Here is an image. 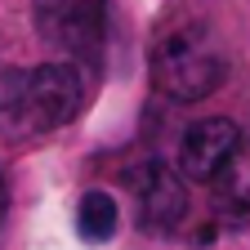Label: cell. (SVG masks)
<instances>
[{
  "label": "cell",
  "instance_id": "6",
  "mask_svg": "<svg viewBox=\"0 0 250 250\" xmlns=\"http://www.w3.org/2000/svg\"><path fill=\"white\" fill-rule=\"evenodd\" d=\"M210 197H214V210L228 219V224H246L250 219V134L237 139V147L224 156L210 179Z\"/></svg>",
  "mask_w": 250,
  "mask_h": 250
},
{
  "label": "cell",
  "instance_id": "3",
  "mask_svg": "<svg viewBox=\"0 0 250 250\" xmlns=\"http://www.w3.org/2000/svg\"><path fill=\"white\" fill-rule=\"evenodd\" d=\"M36 31L62 54L99 62L103 45V0H31Z\"/></svg>",
  "mask_w": 250,
  "mask_h": 250
},
{
  "label": "cell",
  "instance_id": "4",
  "mask_svg": "<svg viewBox=\"0 0 250 250\" xmlns=\"http://www.w3.org/2000/svg\"><path fill=\"white\" fill-rule=\"evenodd\" d=\"M134 197H139V224L152 232H174L188 214V188L183 170L166 161H147L143 174L134 179Z\"/></svg>",
  "mask_w": 250,
  "mask_h": 250
},
{
  "label": "cell",
  "instance_id": "7",
  "mask_svg": "<svg viewBox=\"0 0 250 250\" xmlns=\"http://www.w3.org/2000/svg\"><path fill=\"white\" fill-rule=\"evenodd\" d=\"M116 224H121V214H116V201L107 197V192H85L81 197V206H76V232L85 237V241H112L116 237Z\"/></svg>",
  "mask_w": 250,
  "mask_h": 250
},
{
  "label": "cell",
  "instance_id": "2",
  "mask_svg": "<svg viewBox=\"0 0 250 250\" xmlns=\"http://www.w3.org/2000/svg\"><path fill=\"white\" fill-rule=\"evenodd\" d=\"M228 76V54L206 22H183L166 31L152 49V85L174 103H197Z\"/></svg>",
  "mask_w": 250,
  "mask_h": 250
},
{
  "label": "cell",
  "instance_id": "1",
  "mask_svg": "<svg viewBox=\"0 0 250 250\" xmlns=\"http://www.w3.org/2000/svg\"><path fill=\"white\" fill-rule=\"evenodd\" d=\"M85 107V81L76 62L0 72V143H27L36 134L72 125Z\"/></svg>",
  "mask_w": 250,
  "mask_h": 250
},
{
  "label": "cell",
  "instance_id": "8",
  "mask_svg": "<svg viewBox=\"0 0 250 250\" xmlns=\"http://www.w3.org/2000/svg\"><path fill=\"white\" fill-rule=\"evenodd\" d=\"M0 210H5V183H0Z\"/></svg>",
  "mask_w": 250,
  "mask_h": 250
},
{
  "label": "cell",
  "instance_id": "5",
  "mask_svg": "<svg viewBox=\"0 0 250 250\" xmlns=\"http://www.w3.org/2000/svg\"><path fill=\"white\" fill-rule=\"evenodd\" d=\"M237 139H241V130L228 116L192 121L183 130V139H179V170H183V179H201L206 183L219 166H224V156L237 147Z\"/></svg>",
  "mask_w": 250,
  "mask_h": 250
}]
</instances>
